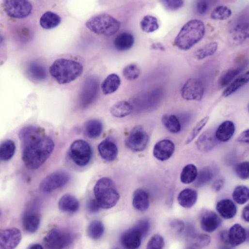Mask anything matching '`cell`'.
Masks as SVG:
<instances>
[{"instance_id": "6da1fadb", "label": "cell", "mask_w": 249, "mask_h": 249, "mask_svg": "<svg viewBox=\"0 0 249 249\" xmlns=\"http://www.w3.org/2000/svg\"><path fill=\"white\" fill-rule=\"evenodd\" d=\"M22 144V158L26 167L39 168L48 159L54 148L52 140L45 135L42 128L27 126L19 132Z\"/></svg>"}, {"instance_id": "7a4b0ae2", "label": "cell", "mask_w": 249, "mask_h": 249, "mask_svg": "<svg viewBox=\"0 0 249 249\" xmlns=\"http://www.w3.org/2000/svg\"><path fill=\"white\" fill-rule=\"evenodd\" d=\"M83 70V67L80 62L65 58L57 59L49 68L51 76L60 84L75 80L82 74Z\"/></svg>"}, {"instance_id": "3957f363", "label": "cell", "mask_w": 249, "mask_h": 249, "mask_svg": "<svg viewBox=\"0 0 249 249\" xmlns=\"http://www.w3.org/2000/svg\"><path fill=\"white\" fill-rule=\"evenodd\" d=\"M203 22L198 19H192L181 29L174 39V45L182 50H187L201 41L205 34Z\"/></svg>"}, {"instance_id": "277c9868", "label": "cell", "mask_w": 249, "mask_h": 249, "mask_svg": "<svg viewBox=\"0 0 249 249\" xmlns=\"http://www.w3.org/2000/svg\"><path fill=\"white\" fill-rule=\"evenodd\" d=\"M93 193L99 206L104 209L114 207L120 198L114 183L108 177L101 178L96 182Z\"/></svg>"}, {"instance_id": "5b68a950", "label": "cell", "mask_w": 249, "mask_h": 249, "mask_svg": "<svg viewBox=\"0 0 249 249\" xmlns=\"http://www.w3.org/2000/svg\"><path fill=\"white\" fill-rule=\"evenodd\" d=\"M85 25L94 33L109 36L118 31L121 23L112 16L104 14L92 16L87 21Z\"/></svg>"}, {"instance_id": "8992f818", "label": "cell", "mask_w": 249, "mask_h": 249, "mask_svg": "<svg viewBox=\"0 0 249 249\" xmlns=\"http://www.w3.org/2000/svg\"><path fill=\"white\" fill-rule=\"evenodd\" d=\"M74 240L73 234L67 230L53 229L43 239L45 247L47 249H63L69 246Z\"/></svg>"}, {"instance_id": "52a82bcc", "label": "cell", "mask_w": 249, "mask_h": 249, "mask_svg": "<svg viewBox=\"0 0 249 249\" xmlns=\"http://www.w3.org/2000/svg\"><path fill=\"white\" fill-rule=\"evenodd\" d=\"M247 13L238 16L232 22L229 31L231 43L238 45L244 42L249 36V21Z\"/></svg>"}, {"instance_id": "ba28073f", "label": "cell", "mask_w": 249, "mask_h": 249, "mask_svg": "<svg viewBox=\"0 0 249 249\" xmlns=\"http://www.w3.org/2000/svg\"><path fill=\"white\" fill-rule=\"evenodd\" d=\"M68 154L76 165L84 167L90 161L92 151L88 142L83 140H77L70 146Z\"/></svg>"}, {"instance_id": "9c48e42d", "label": "cell", "mask_w": 249, "mask_h": 249, "mask_svg": "<svg viewBox=\"0 0 249 249\" xmlns=\"http://www.w3.org/2000/svg\"><path fill=\"white\" fill-rule=\"evenodd\" d=\"M149 136L144 128L140 125L133 127L127 136L125 143L127 148L134 152L144 150L149 142Z\"/></svg>"}, {"instance_id": "30bf717a", "label": "cell", "mask_w": 249, "mask_h": 249, "mask_svg": "<svg viewBox=\"0 0 249 249\" xmlns=\"http://www.w3.org/2000/svg\"><path fill=\"white\" fill-rule=\"evenodd\" d=\"M4 10L10 17L15 18H23L31 13V3L25 0H6L3 3Z\"/></svg>"}, {"instance_id": "8fae6325", "label": "cell", "mask_w": 249, "mask_h": 249, "mask_svg": "<svg viewBox=\"0 0 249 249\" xmlns=\"http://www.w3.org/2000/svg\"><path fill=\"white\" fill-rule=\"evenodd\" d=\"M69 179L70 176L67 171L59 170L43 179L40 184V188L44 192H51L65 185Z\"/></svg>"}, {"instance_id": "7c38bea8", "label": "cell", "mask_w": 249, "mask_h": 249, "mask_svg": "<svg viewBox=\"0 0 249 249\" xmlns=\"http://www.w3.org/2000/svg\"><path fill=\"white\" fill-rule=\"evenodd\" d=\"M98 90V79L94 77L87 78L83 83L80 93V106L85 108L92 104L96 98Z\"/></svg>"}, {"instance_id": "4fadbf2b", "label": "cell", "mask_w": 249, "mask_h": 249, "mask_svg": "<svg viewBox=\"0 0 249 249\" xmlns=\"http://www.w3.org/2000/svg\"><path fill=\"white\" fill-rule=\"evenodd\" d=\"M204 86L199 78H190L183 85L181 94L182 97L187 100H201L204 94Z\"/></svg>"}, {"instance_id": "5bb4252c", "label": "cell", "mask_w": 249, "mask_h": 249, "mask_svg": "<svg viewBox=\"0 0 249 249\" xmlns=\"http://www.w3.org/2000/svg\"><path fill=\"white\" fill-rule=\"evenodd\" d=\"M21 233L16 228L1 230L0 232V248L1 249H14L20 243Z\"/></svg>"}, {"instance_id": "9a60e30c", "label": "cell", "mask_w": 249, "mask_h": 249, "mask_svg": "<svg viewBox=\"0 0 249 249\" xmlns=\"http://www.w3.org/2000/svg\"><path fill=\"white\" fill-rule=\"evenodd\" d=\"M145 236L142 233L133 226L124 232L121 236V243L126 249H137L141 244Z\"/></svg>"}, {"instance_id": "2e32d148", "label": "cell", "mask_w": 249, "mask_h": 249, "mask_svg": "<svg viewBox=\"0 0 249 249\" xmlns=\"http://www.w3.org/2000/svg\"><path fill=\"white\" fill-rule=\"evenodd\" d=\"M175 150L174 143L168 139L158 141L153 149V155L158 160L165 161L169 159Z\"/></svg>"}, {"instance_id": "e0dca14e", "label": "cell", "mask_w": 249, "mask_h": 249, "mask_svg": "<svg viewBox=\"0 0 249 249\" xmlns=\"http://www.w3.org/2000/svg\"><path fill=\"white\" fill-rule=\"evenodd\" d=\"M40 223L39 212L34 207H30L24 213L22 217V224L24 230L30 233L35 232Z\"/></svg>"}, {"instance_id": "ac0fdd59", "label": "cell", "mask_w": 249, "mask_h": 249, "mask_svg": "<svg viewBox=\"0 0 249 249\" xmlns=\"http://www.w3.org/2000/svg\"><path fill=\"white\" fill-rule=\"evenodd\" d=\"M221 220L218 215L211 210L204 211L200 220L201 227L205 232L212 233L221 225Z\"/></svg>"}, {"instance_id": "d6986e66", "label": "cell", "mask_w": 249, "mask_h": 249, "mask_svg": "<svg viewBox=\"0 0 249 249\" xmlns=\"http://www.w3.org/2000/svg\"><path fill=\"white\" fill-rule=\"evenodd\" d=\"M218 141L215 135V130L211 129L203 132L198 139L196 145L202 152H208L212 150Z\"/></svg>"}, {"instance_id": "ffe728a7", "label": "cell", "mask_w": 249, "mask_h": 249, "mask_svg": "<svg viewBox=\"0 0 249 249\" xmlns=\"http://www.w3.org/2000/svg\"><path fill=\"white\" fill-rule=\"evenodd\" d=\"M101 157L107 161L115 160L118 155V148L116 143L109 138L102 141L98 146Z\"/></svg>"}, {"instance_id": "44dd1931", "label": "cell", "mask_w": 249, "mask_h": 249, "mask_svg": "<svg viewBox=\"0 0 249 249\" xmlns=\"http://www.w3.org/2000/svg\"><path fill=\"white\" fill-rule=\"evenodd\" d=\"M229 243L231 247H235L244 243L247 238L246 229L240 224L232 225L228 232Z\"/></svg>"}, {"instance_id": "7402d4cb", "label": "cell", "mask_w": 249, "mask_h": 249, "mask_svg": "<svg viewBox=\"0 0 249 249\" xmlns=\"http://www.w3.org/2000/svg\"><path fill=\"white\" fill-rule=\"evenodd\" d=\"M235 125L231 121L222 122L215 130V135L218 141L226 142L233 136L235 132Z\"/></svg>"}, {"instance_id": "603a6c76", "label": "cell", "mask_w": 249, "mask_h": 249, "mask_svg": "<svg viewBox=\"0 0 249 249\" xmlns=\"http://www.w3.org/2000/svg\"><path fill=\"white\" fill-rule=\"evenodd\" d=\"M216 209L220 216L226 219L233 218L237 212L234 203L228 199L219 201L217 203Z\"/></svg>"}, {"instance_id": "cb8c5ba5", "label": "cell", "mask_w": 249, "mask_h": 249, "mask_svg": "<svg viewBox=\"0 0 249 249\" xmlns=\"http://www.w3.org/2000/svg\"><path fill=\"white\" fill-rule=\"evenodd\" d=\"M58 207L62 212L73 213L78 210L79 203L78 199L73 195L66 194L60 199Z\"/></svg>"}, {"instance_id": "d4e9b609", "label": "cell", "mask_w": 249, "mask_h": 249, "mask_svg": "<svg viewBox=\"0 0 249 249\" xmlns=\"http://www.w3.org/2000/svg\"><path fill=\"white\" fill-rule=\"evenodd\" d=\"M198 194L193 189L187 188L182 190L177 197L178 202L184 208H190L196 202Z\"/></svg>"}, {"instance_id": "484cf974", "label": "cell", "mask_w": 249, "mask_h": 249, "mask_svg": "<svg viewBox=\"0 0 249 249\" xmlns=\"http://www.w3.org/2000/svg\"><path fill=\"white\" fill-rule=\"evenodd\" d=\"M132 204L138 211H144L149 206V198L147 192L143 189H136L133 195Z\"/></svg>"}, {"instance_id": "4316f807", "label": "cell", "mask_w": 249, "mask_h": 249, "mask_svg": "<svg viewBox=\"0 0 249 249\" xmlns=\"http://www.w3.org/2000/svg\"><path fill=\"white\" fill-rule=\"evenodd\" d=\"M134 43L133 35L127 32L119 34L114 39L113 44L115 48L119 51H125L132 47Z\"/></svg>"}, {"instance_id": "83f0119b", "label": "cell", "mask_w": 249, "mask_h": 249, "mask_svg": "<svg viewBox=\"0 0 249 249\" xmlns=\"http://www.w3.org/2000/svg\"><path fill=\"white\" fill-rule=\"evenodd\" d=\"M216 172V170L213 167H203L198 171L194 185L196 187H201L206 185L213 179Z\"/></svg>"}, {"instance_id": "f1b7e54d", "label": "cell", "mask_w": 249, "mask_h": 249, "mask_svg": "<svg viewBox=\"0 0 249 249\" xmlns=\"http://www.w3.org/2000/svg\"><path fill=\"white\" fill-rule=\"evenodd\" d=\"M61 22V18L56 13L47 11L41 16L39 20L40 26L44 29L50 30L58 26Z\"/></svg>"}, {"instance_id": "f546056e", "label": "cell", "mask_w": 249, "mask_h": 249, "mask_svg": "<svg viewBox=\"0 0 249 249\" xmlns=\"http://www.w3.org/2000/svg\"><path fill=\"white\" fill-rule=\"evenodd\" d=\"M121 79L119 76L113 73L108 75L101 84V89L105 94L115 92L119 88Z\"/></svg>"}, {"instance_id": "4dcf8cb0", "label": "cell", "mask_w": 249, "mask_h": 249, "mask_svg": "<svg viewBox=\"0 0 249 249\" xmlns=\"http://www.w3.org/2000/svg\"><path fill=\"white\" fill-rule=\"evenodd\" d=\"M133 107L129 102L120 101L111 106L110 112L115 117L123 118L129 115Z\"/></svg>"}, {"instance_id": "1f68e13d", "label": "cell", "mask_w": 249, "mask_h": 249, "mask_svg": "<svg viewBox=\"0 0 249 249\" xmlns=\"http://www.w3.org/2000/svg\"><path fill=\"white\" fill-rule=\"evenodd\" d=\"M249 71H247L232 81L223 91V96L227 97L230 95L247 84L249 80Z\"/></svg>"}, {"instance_id": "d6a6232c", "label": "cell", "mask_w": 249, "mask_h": 249, "mask_svg": "<svg viewBox=\"0 0 249 249\" xmlns=\"http://www.w3.org/2000/svg\"><path fill=\"white\" fill-rule=\"evenodd\" d=\"M103 130V124L101 121L96 119H91L85 123L84 133L91 139L98 137Z\"/></svg>"}, {"instance_id": "836d02e7", "label": "cell", "mask_w": 249, "mask_h": 249, "mask_svg": "<svg viewBox=\"0 0 249 249\" xmlns=\"http://www.w3.org/2000/svg\"><path fill=\"white\" fill-rule=\"evenodd\" d=\"M245 67L246 65H242L227 70L219 78V85L221 87L228 85L245 69Z\"/></svg>"}, {"instance_id": "e575fe53", "label": "cell", "mask_w": 249, "mask_h": 249, "mask_svg": "<svg viewBox=\"0 0 249 249\" xmlns=\"http://www.w3.org/2000/svg\"><path fill=\"white\" fill-rule=\"evenodd\" d=\"M28 73L31 78L37 81L44 80L47 74L45 67L37 62H32L29 64Z\"/></svg>"}, {"instance_id": "d590c367", "label": "cell", "mask_w": 249, "mask_h": 249, "mask_svg": "<svg viewBox=\"0 0 249 249\" xmlns=\"http://www.w3.org/2000/svg\"><path fill=\"white\" fill-rule=\"evenodd\" d=\"M211 242L210 236L206 234H196L191 236L187 240V248H202L208 245Z\"/></svg>"}, {"instance_id": "8d00e7d4", "label": "cell", "mask_w": 249, "mask_h": 249, "mask_svg": "<svg viewBox=\"0 0 249 249\" xmlns=\"http://www.w3.org/2000/svg\"><path fill=\"white\" fill-rule=\"evenodd\" d=\"M161 121L164 126L171 133H179L181 124L179 119L174 115L165 114L162 117Z\"/></svg>"}, {"instance_id": "74e56055", "label": "cell", "mask_w": 249, "mask_h": 249, "mask_svg": "<svg viewBox=\"0 0 249 249\" xmlns=\"http://www.w3.org/2000/svg\"><path fill=\"white\" fill-rule=\"evenodd\" d=\"M197 174L198 171L196 167L192 164H187L182 170L180 180L183 184H190L194 182Z\"/></svg>"}, {"instance_id": "f35d334b", "label": "cell", "mask_w": 249, "mask_h": 249, "mask_svg": "<svg viewBox=\"0 0 249 249\" xmlns=\"http://www.w3.org/2000/svg\"><path fill=\"white\" fill-rule=\"evenodd\" d=\"M105 227L103 223L98 220H94L90 222L87 230L89 237L94 240L100 238L103 235Z\"/></svg>"}, {"instance_id": "ab89813d", "label": "cell", "mask_w": 249, "mask_h": 249, "mask_svg": "<svg viewBox=\"0 0 249 249\" xmlns=\"http://www.w3.org/2000/svg\"><path fill=\"white\" fill-rule=\"evenodd\" d=\"M16 150L14 142L11 140L3 141L0 147V158L2 161H8L14 156Z\"/></svg>"}, {"instance_id": "60d3db41", "label": "cell", "mask_w": 249, "mask_h": 249, "mask_svg": "<svg viewBox=\"0 0 249 249\" xmlns=\"http://www.w3.org/2000/svg\"><path fill=\"white\" fill-rule=\"evenodd\" d=\"M218 47V44L216 42L207 43L196 51L195 57L198 60H202L212 56L216 52Z\"/></svg>"}, {"instance_id": "b9f144b4", "label": "cell", "mask_w": 249, "mask_h": 249, "mask_svg": "<svg viewBox=\"0 0 249 249\" xmlns=\"http://www.w3.org/2000/svg\"><path fill=\"white\" fill-rule=\"evenodd\" d=\"M232 197L236 203L243 204L249 200V189L245 186H237L233 191Z\"/></svg>"}, {"instance_id": "7bdbcfd3", "label": "cell", "mask_w": 249, "mask_h": 249, "mask_svg": "<svg viewBox=\"0 0 249 249\" xmlns=\"http://www.w3.org/2000/svg\"><path fill=\"white\" fill-rule=\"evenodd\" d=\"M141 30L147 33L154 32L159 28L157 18L152 16L148 15L144 16L140 22Z\"/></svg>"}, {"instance_id": "ee69618b", "label": "cell", "mask_w": 249, "mask_h": 249, "mask_svg": "<svg viewBox=\"0 0 249 249\" xmlns=\"http://www.w3.org/2000/svg\"><path fill=\"white\" fill-rule=\"evenodd\" d=\"M232 15L231 10L228 7L220 5L216 7L211 14L213 19L223 20L228 18Z\"/></svg>"}, {"instance_id": "f6af8a7d", "label": "cell", "mask_w": 249, "mask_h": 249, "mask_svg": "<svg viewBox=\"0 0 249 249\" xmlns=\"http://www.w3.org/2000/svg\"><path fill=\"white\" fill-rule=\"evenodd\" d=\"M123 74L126 79L132 80L139 77L140 74V70L138 66L132 63L125 66L124 68Z\"/></svg>"}, {"instance_id": "bcb514c9", "label": "cell", "mask_w": 249, "mask_h": 249, "mask_svg": "<svg viewBox=\"0 0 249 249\" xmlns=\"http://www.w3.org/2000/svg\"><path fill=\"white\" fill-rule=\"evenodd\" d=\"M209 117L205 116L197 124L195 125L189 133L186 141V144H188L191 142L199 134L202 128L207 123L209 120Z\"/></svg>"}, {"instance_id": "7dc6e473", "label": "cell", "mask_w": 249, "mask_h": 249, "mask_svg": "<svg viewBox=\"0 0 249 249\" xmlns=\"http://www.w3.org/2000/svg\"><path fill=\"white\" fill-rule=\"evenodd\" d=\"M249 166L248 161H244L237 164L234 168L236 175L241 179L247 180L249 178Z\"/></svg>"}, {"instance_id": "c3c4849f", "label": "cell", "mask_w": 249, "mask_h": 249, "mask_svg": "<svg viewBox=\"0 0 249 249\" xmlns=\"http://www.w3.org/2000/svg\"><path fill=\"white\" fill-rule=\"evenodd\" d=\"M165 245L164 238L159 234L153 235L149 240L147 244V248L149 249H160Z\"/></svg>"}, {"instance_id": "681fc988", "label": "cell", "mask_w": 249, "mask_h": 249, "mask_svg": "<svg viewBox=\"0 0 249 249\" xmlns=\"http://www.w3.org/2000/svg\"><path fill=\"white\" fill-rule=\"evenodd\" d=\"M196 12L201 15L206 14L210 8V2L207 0H199L196 4Z\"/></svg>"}, {"instance_id": "f907efd6", "label": "cell", "mask_w": 249, "mask_h": 249, "mask_svg": "<svg viewBox=\"0 0 249 249\" xmlns=\"http://www.w3.org/2000/svg\"><path fill=\"white\" fill-rule=\"evenodd\" d=\"M163 6L169 10H176L182 7L184 4L182 0H161Z\"/></svg>"}, {"instance_id": "816d5d0a", "label": "cell", "mask_w": 249, "mask_h": 249, "mask_svg": "<svg viewBox=\"0 0 249 249\" xmlns=\"http://www.w3.org/2000/svg\"><path fill=\"white\" fill-rule=\"evenodd\" d=\"M86 207L87 211L90 214L98 212L101 208L95 199L89 200Z\"/></svg>"}, {"instance_id": "f5cc1de1", "label": "cell", "mask_w": 249, "mask_h": 249, "mask_svg": "<svg viewBox=\"0 0 249 249\" xmlns=\"http://www.w3.org/2000/svg\"><path fill=\"white\" fill-rule=\"evenodd\" d=\"M237 140L240 142H244L248 143L249 141V129L243 131L238 136L237 139Z\"/></svg>"}, {"instance_id": "db71d44e", "label": "cell", "mask_w": 249, "mask_h": 249, "mask_svg": "<svg viewBox=\"0 0 249 249\" xmlns=\"http://www.w3.org/2000/svg\"><path fill=\"white\" fill-rule=\"evenodd\" d=\"M224 185L223 179H218L216 180L212 185V188L214 191L218 192L221 190Z\"/></svg>"}, {"instance_id": "11a10c76", "label": "cell", "mask_w": 249, "mask_h": 249, "mask_svg": "<svg viewBox=\"0 0 249 249\" xmlns=\"http://www.w3.org/2000/svg\"><path fill=\"white\" fill-rule=\"evenodd\" d=\"M219 237L220 238V240L222 241V242H223L224 244H226V245H229V246H230L229 243L228 232L227 231H222L220 233Z\"/></svg>"}, {"instance_id": "9f6ffc18", "label": "cell", "mask_w": 249, "mask_h": 249, "mask_svg": "<svg viewBox=\"0 0 249 249\" xmlns=\"http://www.w3.org/2000/svg\"><path fill=\"white\" fill-rule=\"evenodd\" d=\"M242 218L246 221H249V205H246L243 209L242 211Z\"/></svg>"}, {"instance_id": "6f0895ef", "label": "cell", "mask_w": 249, "mask_h": 249, "mask_svg": "<svg viewBox=\"0 0 249 249\" xmlns=\"http://www.w3.org/2000/svg\"><path fill=\"white\" fill-rule=\"evenodd\" d=\"M152 48L154 49H158L160 50L163 51L165 50V48L160 43H154L152 45Z\"/></svg>"}, {"instance_id": "680465c9", "label": "cell", "mask_w": 249, "mask_h": 249, "mask_svg": "<svg viewBox=\"0 0 249 249\" xmlns=\"http://www.w3.org/2000/svg\"><path fill=\"white\" fill-rule=\"evenodd\" d=\"M28 249H43V247L39 244H32L30 245V246L28 247Z\"/></svg>"}]
</instances>
